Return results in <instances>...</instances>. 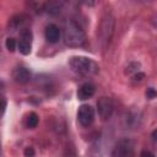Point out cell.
<instances>
[{
  "instance_id": "cell-1",
  "label": "cell",
  "mask_w": 157,
  "mask_h": 157,
  "mask_svg": "<svg viewBox=\"0 0 157 157\" xmlns=\"http://www.w3.org/2000/svg\"><path fill=\"white\" fill-rule=\"evenodd\" d=\"M86 42V34L78 22L67 20L64 27V43L69 48H80Z\"/></svg>"
},
{
  "instance_id": "cell-2",
  "label": "cell",
  "mask_w": 157,
  "mask_h": 157,
  "mask_svg": "<svg viewBox=\"0 0 157 157\" xmlns=\"http://www.w3.org/2000/svg\"><path fill=\"white\" fill-rule=\"evenodd\" d=\"M70 69L78 75H94L98 72V65L90 58L86 56H71L69 60Z\"/></svg>"
},
{
  "instance_id": "cell-3",
  "label": "cell",
  "mask_w": 157,
  "mask_h": 157,
  "mask_svg": "<svg viewBox=\"0 0 157 157\" xmlns=\"http://www.w3.org/2000/svg\"><path fill=\"white\" fill-rule=\"evenodd\" d=\"M114 27H115V20L113 17V15L110 13H107L102 21H101V25H99V28H98V36H99V42H101V45L105 49L107 45L109 44L112 37H113V33H114Z\"/></svg>"
},
{
  "instance_id": "cell-4",
  "label": "cell",
  "mask_w": 157,
  "mask_h": 157,
  "mask_svg": "<svg viewBox=\"0 0 157 157\" xmlns=\"http://www.w3.org/2000/svg\"><path fill=\"white\" fill-rule=\"evenodd\" d=\"M77 120L83 128H88L94 121V109L88 104H82L77 110Z\"/></svg>"
},
{
  "instance_id": "cell-5",
  "label": "cell",
  "mask_w": 157,
  "mask_h": 157,
  "mask_svg": "<svg viewBox=\"0 0 157 157\" xmlns=\"http://www.w3.org/2000/svg\"><path fill=\"white\" fill-rule=\"evenodd\" d=\"M97 110L98 115L102 120H108L114 110V103L109 97H101L97 101Z\"/></svg>"
},
{
  "instance_id": "cell-6",
  "label": "cell",
  "mask_w": 157,
  "mask_h": 157,
  "mask_svg": "<svg viewBox=\"0 0 157 157\" xmlns=\"http://www.w3.org/2000/svg\"><path fill=\"white\" fill-rule=\"evenodd\" d=\"M32 39L33 34L31 29H23L20 34V40L17 43V49L22 55H28L32 50Z\"/></svg>"
},
{
  "instance_id": "cell-7",
  "label": "cell",
  "mask_w": 157,
  "mask_h": 157,
  "mask_svg": "<svg viewBox=\"0 0 157 157\" xmlns=\"http://www.w3.org/2000/svg\"><path fill=\"white\" fill-rule=\"evenodd\" d=\"M132 155H134V145L128 139L120 140L112 152V157H132Z\"/></svg>"
},
{
  "instance_id": "cell-8",
  "label": "cell",
  "mask_w": 157,
  "mask_h": 157,
  "mask_svg": "<svg viewBox=\"0 0 157 157\" xmlns=\"http://www.w3.org/2000/svg\"><path fill=\"white\" fill-rule=\"evenodd\" d=\"M44 37L49 43H58L61 37V31L56 25L49 23L44 29Z\"/></svg>"
},
{
  "instance_id": "cell-9",
  "label": "cell",
  "mask_w": 157,
  "mask_h": 157,
  "mask_svg": "<svg viewBox=\"0 0 157 157\" xmlns=\"http://www.w3.org/2000/svg\"><path fill=\"white\" fill-rule=\"evenodd\" d=\"M12 77L18 83H27L31 80V71L25 66H17L12 71Z\"/></svg>"
},
{
  "instance_id": "cell-10",
  "label": "cell",
  "mask_w": 157,
  "mask_h": 157,
  "mask_svg": "<svg viewBox=\"0 0 157 157\" xmlns=\"http://www.w3.org/2000/svg\"><path fill=\"white\" fill-rule=\"evenodd\" d=\"M94 91H96V87L93 83L91 82H85L82 83L78 90H77V98L80 101H86L88 98H91L93 94H94Z\"/></svg>"
},
{
  "instance_id": "cell-11",
  "label": "cell",
  "mask_w": 157,
  "mask_h": 157,
  "mask_svg": "<svg viewBox=\"0 0 157 157\" xmlns=\"http://www.w3.org/2000/svg\"><path fill=\"white\" fill-rule=\"evenodd\" d=\"M61 6H63V2H59V1H49V2L44 4V10H45V12H48L50 15H56V13L60 12Z\"/></svg>"
},
{
  "instance_id": "cell-12",
  "label": "cell",
  "mask_w": 157,
  "mask_h": 157,
  "mask_svg": "<svg viewBox=\"0 0 157 157\" xmlns=\"http://www.w3.org/2000/svg\"><path fill=\"white\" fill-rule=\"evenodd\" d=\"M38 121H39L38 115H37L34 112H32V113L28 114V117H27V119H26V126H27L28 129H34V128L38 125Z\"/></svg>"
},
{
  "instance_id": "cell-13",
  "label": "cell",
  "mask_w": 157,
  "mask_h": 157,
  "mask_svg": "<svg viewBox=\"0 0 157 157\" xmlns=\"http://www.w3.org/2000/svg\"><path fill=\"white\" fill-rule=\"evenodd\" d=\"M5 47H6V49L9 52H15V49L17 47V43H16V40L12 37H9L6 39V42H5Z\"/></svg>"
},
{
  "instance_id": "cell-14",
  "label": "cell",
  "mask_w": 157,
  "mask_h": 157,
  "mask_svg": "<svg viewBox=\"0 0 157 157\" xmlns=\"http://www.w3.org/2000/svg\"><path fill=\"white\" fill-rule=\"evenodd\" d=\"M146 97H147L148 99H153V98L156 97V91H155L153 87L147 88V91H146Z\"/></svg>"
},
{
  "instance_id": "cell-15",
  "label": "cell",
  "mask_w": 157,
  "mask_h": 157,
  "mask_svg": "<svg viewBox=\"0 0 157 157\" xmlns=\"http://www.w3.org/2000/svg\"><path fill=\"white\" fill-rule=\"evenodd\" d=\"M25 157H34V148L33 147H26L23 151Z\"/></svg>"
},
{
  "instance_id": "cell-16",
  "label": "cell",
  "mask_w": 157,
  "mask_h": 157,
  "mask_svg": "<svg viewBox=\"0 0 157 157\" xmlns=\"http://www.w3.org/2000/svg\"><path fill=\"white\" fill-rule=\"evenodd\" d=\"M5 108H6V101L2 97H0V118L5 112Z\"/></svg>"
},
{
  "instance_id": "cell-17",
  "label": "cell",
  "mask_w": 157,
  "mask_h": 157,
  "mask_svg": "<svg viewBox=\"0 0 157 157\" xmlns=\"http://www.w3.org/2000/svg\"><path fill=\"white\" fill-rule=\"evenodd\" d=\"M140 157H155V155L151 152V151H147V150H144L141 153H140Z\"/></svg>"
},
{
  "instance_id": "cell-18",
  "label": "cell",
  "mask_w": 157,
  "mask_h": 157,
  "mask_svg": "<svg viewBox=\"0 0 157 157\" xmlns=\"http://www.w3.org/2000/svg\"><path fill=\"white\" fill-rule=\"evenodd\" d=\"M144 77H145V74H142V72H139V74H135V75H134V78H135L136 81H141Z\"/></svg>"
},
{
  "instance_id": "cell-19",
  "label": "cell",
  "mask_w": 157,
  "mask_h": 157,
  "mask_svg": "<svg viewBox=\"0 0 157 157\" xmlns=\"http://www.w3.org/2000/svg\"><path fill=\"white\" fill-rule=\"evenodd\" d=\"M156 132H157L156 130H153V132H152V140H153V142L156 141Z\"/></svg>"
},
{
  "instance_id": "cell-20",
  "label": "cell",
  "mask_w": 157,
  "mask_h": 157,
  "mask_svg": "<svg viewBox=\"0 0 157 157\" xmlns=\"http://www.w3.org/2000/svg\"><path fill=\"white\" fill-rule=\"evenodd\" d=\"M0 148H1V145H0Z\"/></svg>"
}]
</instances>
